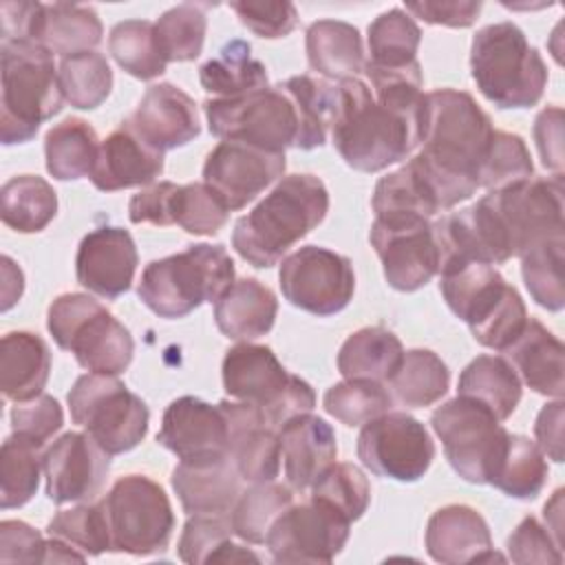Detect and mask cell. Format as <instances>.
Wrapping results in <instances>:
<instances>
[{"label": "cell", "instance_id": "cell-32", "mask_svg": "<svg viewBox=\"0 0 565 565\" xmlns=\"http://www.w3.org/2000/svg\"><path fill=\"white\" fill-rule=\"evenodd\" d=\"M249 42L234 38L216 57L199 66V82L214 99H232L269 86L267 68L252 57Z\"/></svg>", "mask_w": 565, "mask_h": 565}, {"label": "cell", "instance_id": "cell-51", "mask_svg": "<svg viewBox=\"0 0 565 565\" xmlns=\"http://www.w3.org/2000/svg\"><path fill=\"white\" fill-rule=\"evenodd\" d=\"M230 218L223 199L205 183L179 185L172 199V221L194 236L218 234Z\"/></svg>", "mask_w": 565, "mask_h": 565}, {"label": "cell", "instance_id": "cell-35", "mask_svg": "<svg viewBox=\"0 0 565 565\" xmlns=\"http://www.w3.org/2000/svg\"><path fill=\"white\" fill-rule=\"evenodd\" d=\"M57 214L53 185L38 174H18L0 190V218L20 234L42 232Z\"/></svg>", "mask_w": 565, "mask_h": 565}, {"label": "cell", "instance_id": "cell-36", "mask_svg": "<svg viewBox=\"0 0 565 565\" xmlns=\"http://www.w3.org/2000/svg\"><path fill=\"white\" fill-rule=\"evenodd\" d=\"M102 35L104 26L93 7L75 2L44 4L40 44L53 55L68 57L84 51H95Z\"/></svg>", "mask_w": 565, "mask_h": 565}, {"label": "cell", "instance_id": "cell-33", "mask_svg": "<svg viewBox=\"0 0 565 565\" xmlns=\"http://www.w3.org/2000/svg\"><path fill=\"white\" fill-rule=\"evenodd\" d=\"M459 395L488 406L497 419H508L521 402V377L501 355H477L459 375Z\"/></svg>", "mask_w": 565, "mask_h": 565}, {"label": "cell", "instance_id": "cell-29", "mask_svg": "<svg viewBox=\"0 0 565 565\" xmlns=\"http://www.w3.org/2000/svg\"><path fill=\"white\" fill-rule=\"evenodd\" d=\"M527 320L521 294L505 278L486 289L463 316L472 338L494 351H505L521 335Z\"/></svg>", "mask_w": 565, "mask_h": 565}, {"label": "cell", "instance_id": "cell-21", "mask_svg": "<svg viewBox=\"0 0 565 565\" xmlns=\"http://www.w3.org/2000/svg\"><path fill=\"white\" fill-rule=\"evenodd\" d=\"M124 121L148 146L161 152L181 148L201 132V119L194 99L168 82L148 86L132 115Z\"/></svg>", "mask_w": 565, "mask_h": 565}, {"label": "cell", "instance_id": "cell-3", "mask_svg": "<svg viewBox=\"0 0 565 565\" xmlns=\"http://www.w3.org/2000/svg\"><path fill=\"white\" fill-rule=\"evenodd\" d=\"M329 212V190L316 174H287L234 223L232 247L258 269L278 265Z\"/></svg>", "mask_w": 565, "mask_h": 565}, {"label": "cell", "instance_id": "cell-44", "mask_svg": "<svg viewBox=\"0 0 565 565\" xmlns=\"http://www.w3.org/2000/svg\"><path fill=\"white\" fill-rule=\"evenodd\" d=\"M322 404L331 417L353 428L384 415L391 408L393 397L382 382L344 380L327 388Z\"/></svg>", "mask_w": 565, "mask_h": 565}, {"label": "cell", "instance_id": "cell-62", "mask_svg": "<svg viewBox=\"0 0 565 565\" xmlns=\"http://www.w3.org/2000/svg\"><path fill=\"white\" fill-rule=\"evenodd\" d=\"M563 417H565V404L563 399H554L539 411L534 422L536 446L554 463L563 461Z\"/></svg>", "mask_w": 565, "mask_h": 565}, {"label": "cell", "instance_id": "cell-60", "mask_svg": "<svg viewBox=\"0 0 565 565\" xmlns=\"http://www.w3.org/2000/svg\"><path fill=\"white\" fill-rule=\"evenodd\" d=\"M479 0H422V2H406V13L424 20L426 24H441L452 29L472 26L481 13Z\"/></svg>", "mask_w": 565, "mask_h": 565}, {"label": "cell", "instance_id": "cell-14", "mask_svg": "<svg viewBox=\"0 0 565 565\" xmlns=\"http://www.w3.org/2000/svg\"><path fill=\"white\" fill-rule=\"evenodd\" d=\"M358 459L377 477L413 483L428 472L435 459V441L426 426L413 415L386 411L362 424Z\"/></svg>", "mask_w": 565, "mask_h": 565}, {"label": "cell", "instance_id": "cell-28", "mask_svg": "<svg viewBox=\"0 0 565 565\" xmlns=\"http://www.w3.org/2000/svg\"><path fill=\"white\" fill-rule=\"evenodd\" d=\"M51 375V349L31 331H11L0 340V391L4 399L29 402L42 395Z\"/></svg>", "mask_w": 565, "mask_h": 565}, {"label": "cell", "instance_id": "cell-45", "mask_svg": "<svg viewBox=\"0 0 565 565\" xmlns=\"http://www.w3.org/2000/svg\"><path fill=\"white\" fill-rule=\"evenodd\" d=\"M521 276L539 307L547 311H561L565 307L563 236L527 249L521 256Z\"/></svg>", "mask_w": 565, "mask_h": 565}, {"label": "cell", "instance_id": "cell-59", "mask_svg": "<svg viewBox=\"0 0 565 565\" xmlns=\"http://www.w3.org/2000/svg\"><path fill=\"white\" fill-rule=\"evenodd\" d=\"M44 4L42 2H2L0 4V44L7 42H38L42 33Z\"/></svg>", "mask_w": 565, "mask_h": 565}, {"label": "cell", "instance_id": "cell-25", "mask_svg": "<svg viewBox=\"0 0 565 565\" xmlns=\"http://www.w3.org/2000/svg\"><path fill=\"white\" fill-rule=\"evenodd\" d=\"M503 353L521 377V384L530 386L539 395L563 399L565 349L563 342L536 318L527 320L521 335Z\"/></svg>", "mask_w": 565, "mask_h": 565}, {"label": "cell", "instance_id": "cell-11", "mask_svg": "<svg viewBox=\"0 0 565 565\" xmlns=\"http://www.w3.org/2000/svg\"><path fill=\"white\" fill-rule=\"evenodd\" d=\"M430 426L444 446L448 463L463 481L490 483L510 433L488 406L457 395L433 411Z\"/></svg>", "mask_w": 565, "mask_h": 565}, {"label": "cell", "instance_id": "cell-55", "mask_svg": "<svg viewBox=\"0 0 565 565\" xmlns=\"http://www.w3.org/2000/svg\"><path fill=\"white\" fill-rule=\"evenodd\" d=\"M64 411L51 395H38L29 402H15L11 408V433L44 448V444L62 428Z\"/></svg>", "mask_w": 565, "mask_h": 565}, {"label": "cell", "instance_id": "cell-24", "mask_svg": "<svg viewBox=\"0 0 565 565\" xmlns=\"http://www.w3.org/2000/svg\"><path fill=\"white\" fill-rule=\"evenodd\" d=\"M285 479L291 490L311 488L335 463L338 441L331 424L318 415H300L278 430Z\"/></svg>", "mask_w": 565, "mask_h": 565}, {"label": "cell", "instance_id": "cell-58", "mask_svg": "<svg viewBox=\"0 0 565 565\" xmlns=\"http://www.w3.org/2000/svg\"><path fill=\"white\" fill-rule=\"evenodd\" d=\"M177 183L172 181H159L152 185H146L137 194H132L128 203V218L135 225L150 223L159 227L174 225L172 221V199L177 192Z\"/></svg>", "mask_w": 565, "mask_h": 565}, {"label": "cell", "instance_id": "cell-64", "mask_svg": "<svg viewBox=\"0 0 565 565\" xmlns=\"http://www.w3.org/2000/svg\"><path fill=\"white\" fill-rule=\"evenodd\" d=\"M561 512H563V488H558L552 497L550 503H545V510H543V516H545V527L550 530V534L554 536V541L558 545H563L561 541Z\"/></svg>", "mask_w": 565, "mask_h": 565}, {"label": "cell", "instance_id": "cell-20", "mask_svg": "<svg viewBox=\"0 0 565 565\" xmlns=\"http://www.w3.org/2000/svg\"><path fill=\"white\" fill-rule=\"evenodd\" d=\"M137 265L139 254L130 232L102 225L82 238L75 256V276L93 296L117 300L132 287Z\"/></svg>", "mask_w": 565, "mask_h": 565}, {"label": "cell", "instance_id": "cell-22", "mask_svg": "<svg viewBox=\"0 0 565 565\" xmlns=\"http://www.w3.org/2000/svg\"><path fill=\"white\" fill-rule=\"evenodd\" d=\"M426 552L444 565L486 563L501 558L492 547L486 519L466 503H450L435 510L426 523Z\"/></svg>", "mask_w": 565, "mask_h": 565}, {"label": "cell", "instance_id": "cell-5", "mask_svg": "<svg viewBox=\"0 0 565 565\" xmlns=\"http://www.w3.org/2000/svg\"><path fill=\"white\" fill-rule=\"evenodd\" d=\"M470 75L497 108L536 106L547 86V66L514 22L479 29L470 46Z\"/></svg>", "mask_w": 565, "mask_h": 565}, {"label": "cell", "instance_id": "cell-48", "mask_svg": "<svg viewBox=\"0 0 565 565\" xmlns=\"http://www.w3.org/2000/svg\"><path fill=\"white\" fill-rule=\"evenodd\" d=\"M371 207L375 216L380 214H419V216H435L439 207L419 179V174L406 161L399 170L388 172L375 183Z\"/></svg>", "mask_w": 565, "mask_h": 565}, {"label": "cell", "instance_id": "cell-30", "mask_svg": "<svg viewBox=\"0 0 565 565\" xmlns=\"http://www.w3.org/2000/svg\"><path fill=\"white\" fill-rule=\"evenodd\" d=\"M307 60L313 71L331 79L358 77L364 71L360 31L342 20H316L305 35Z\"/></svg>", "mask_w": 565, "mask_h": 565}, {"label": "cell", "instance_id": "cell-10", "mask_svg": "<svg viewBox=\"0 0 565 565\" xmlns=\"http://www.w3.org/2000/svg\"><path fill=\"white\" fill-rule=\"evenodd\" d=\"M66 399L73 424L86 428L108 455L128 452L148 435L150 411L146 402L128 391L117 375L84 373Z\"/></svg>", "mask_w": 565, "mask_h": 565}, {"label": "cell", "instance_id": "cell-47", "mask_svg": "<svg viewBox=\"0 0 565 565\" xmlns=\"http://www.w3.org/2000/svg\"><path fill=\"white\" fill-rule=\"evenodd\" d=\"M154 29L168 62H190L203 51L207 15L201 4L183 2L163 11Z\"/></svg>", "mask_w": 565, "mask_h": 565}, {"label": "cell", "instance_id": "cell-46", "mask_svg": "<svg viewBox=\"0 0 565 565\" xmlns=\"http://www.w3.org/2000/svg\"><path fill=\"white\" fill-rule=\"evenodd\" d=\"M49 536H57L79 550L86 556H99L113 552L110 527L104 503H79L68 510H60L46 525Z\"/></svg>", "mask_w": 565, "mask_h": 565}, {"label": "cell", "instance_id": "cell-37", "mask_svg": "<svg viewBox=\"0 0 565 565\" xmlns=\"http://www.w3.org/2000/svg\"><path fill=\"white\" fill-rule=\"evenodd\" d=\"M450 386L446 362L430 349H408L388 380L391 397L406 408H424L439 402Z\"/></svg>", "mask_w": 565, "mask_h": 565}, {"label": "cell", "instance_id": "cell-61", "mask_svg": "<svg viewBox=\"0 0 565 565\" xmlns=\"http://www.w3.org/2000/svg\"><path fill=\"white\" fill-rule=\"evenodd\" d=\"M534 141L541 163L554 174H563V108L547 106L534 119Z\"/></svg>", "mask_w": 565, "mask_h": 565}, {"label": "cell", "instance_id": "cell-27", "mask_svg": "<svg viewBox=\"0 0 565 565\" xmlns=\"http://www.w3.org/2000/svg\"><path fill=\"white\" fill-rule=\"evenodd\" d=\"M278 313L276 294L256 278L234 280L214 302V322L230 340H256L271 331Z\"/></svg>", "mask_w": 565, "mask_h": 565}, {"label": "cell", "instance_id": "cell-34", "mask_svg": "<svg viewBox=\"0 0 565 565\" xmlns=\"http://www.w3.org/2000/svg\"><path fill=\"white\" fill-rule=\"evenodd\" d=\"M99 139L95 128L82 117H66L64 121L49 128L44 137L46 170L57 181H77L90 177Z\"/></svg>", "mask_w": 565, "mask_h": 565}, {"label": "cell", "instance_id": "cell-1", "mask_svg": "<svg viewBox=\"0 0 565 565\" xmlns=\"http://www.w3.org/2000/svg\"><path fill=\"white\" fill-rule=\"evenodd\" d=\"M335 84L331 139L344 163L358 172H380L408 159L424 139L426 93L419 62L408 68L362 71Z\"/></svg>", "mask_w": 565, "mask_h": 565}, {"label": "cell", "instance_id": "cell-40", "mask_svg": "<svg viewBox=\"0 0 565 565\" xmlns=\"http://www.w3.org/2000/svg\"><path fill=\"white\" fill-rule=\"evenodd\" d=\"M422 29L399 7L380 13L369 24V64L377 68H408L417 64Z\"/></svg>", "mask_w": 565, "mask_h": 565}, {"label": "cell", "instance_id": "cell-19", "mask_svg": "<svg viewBox=\"0 0 565 565\" xmlns=\"http://www.w3.org/2000/svg\"><path fill=\"white\" fill-rule=\"evenodd\" d=\"M110 457L88 433H64L42 455L46 497L57 505L93 501L106 483Z\"/></svg>", "mask_w": 565, "mask_h": 565}, {"label": "cell", "instance_id": "cell-18", "mask_svg": "<svg viewBox=\"0 0 565 565\" xmlns=\"http://www.w3.org/2000/svg\"><path fill=\"white\" fill-rule=\"evenodd\" d=\"M285 168V152H269L245 141L221 139L205 157L203 183L223 199L230 212H236L274 181L282 179Z\"/></svg>", "mask_w": 565, "mask_h": 565}, {"label": "cell", "instance_id": "cell-16", "mask_svg": "<svg viewBox=\"0 0 565 565\" xmlns=\"http://www.w3.org/2000/svg\"><path fill=\"white\" fill-rule=\"evenodd\" d=\"M349 527L340 510L311 497L271 523L265 545L276 563H331L347 545Z\"/></svg>", "mask_w": 565, "mask_h": 565}, {"label": "cell", "instance_id": "cell-38", "mask_svg": "<svg viewBox=\"0 0 565 565\" xmlns=\"http://www.w3.org/2000/svg\"><path fill=\"white\" fill-rule=\"evenodd\" d=\"M547 475L550 468L536 441L525 435L510 433L503 457L499 459L494 475L490 477V486L512 499L532 501L545 488Z\"/></svg>", "mask_w": 565, "mask_h": 565}, {"label": "cell", "instance_id": "cell-26", "mask_svg": "<svg viewBox=\"0 0 565 565\" xmlns=\"http://www.w3.org/2000/svg\"><path fill=\"white\" fill-rule=\"evenodd\" d=\"M241 475L232 457L210 463H183L172 470V488L188 514H230L238 501Z\"/></svg>", "mask_w": 565, "mask_h": 565}, {"label": "cell", "instance_id": "cell-41", "mask_svg": "<svg viewBox=\"0 0 565 565\" xmlns=\"http://www.w3.org/2000/svg\"><path fill=\"white\" fill-rule=\"evenodd\" d=\"M294 503L289 486L276 481L252 483L241 492L230 512L232 530L238 539L252 545H260L267 539L271 523Z\"/></svg>", "mask_w": 565, "mask_h": 565}, {"label": "cell", "instance_id": "cell-31", "mask_svg": "<svg viewBox=\"0 0 565 565\" xmlns=\"http://www.w3.org/2000/svg\"><path fill=\"white\" fill-rule=\"evenodd\" d=\"M404 358L399 338L384 327H364L351 333L338 351V371L344 380L388 382Z\"/></svg>", "mask_w": 565, "mask_h": 565}, {"label": "cell", "instance_id": "cell-23", "mask_svg": "<svg viewBox=\"0 0 565 565\" xmlns=\"http://www.w3.org/2000/svg\"><path fill=\"white\" fill-rule=\"evenodd\" d=\"M163 152L148 146L126 121L99 143L90 181L102 192L152 185L163 172Z\"/></svg>", "mask_w": 565, "mask_h": 565}, {"label": "cell", "instance_id": "cell-15", "mask_svg": "<svg viewBox=\"0 0 565 565\" xmlns=\"http://www.w3.org/2000/svg\"><path fill=\"white\" fill-rule=\"evenodd\" d=\"M278 282L285 300L313 316L340 313L355 294L351 260L318 245H305L285 256Z\"/></svg>", "mask_w": 565, "mask_h": 565}, {"label": "cell", "instance_id": "cell-2", "mask_svg": "<svg viewBox=\"0 0 565 565\" xmlns=\"http://www.w3.org/2000/svg\"><path fill=\"white\" fill-rule=\"evenodd\" d=\"M492 132V119L470 93L457 88L426 93L424 139L408 163L439 212L468 201L479 190V168Z\"/></svg>", "mask_w": 565, "mask_h": 565}, {"label": "cell", "instance_id": "cell-8", "mask_svg": "<svg viewBox=\"0 0 565 565\" xmlns=\"http://www.w3.org/2000/svg\"><path fill=\"white\" fill-rule=\"evenodd\" d=\"M223 388L232 399L254 404L265 426L280 430L316 406L309 382L289 373L265 344L238 342L223 358Z\"/></svg>", "mask_w": 565, "mask_h": 565}, {"label": "cell", "instance_id": "cell-13", "mask_svg": "<svg viewBox=\"0 0 565 565\" xmlns=\"http://www.w3.org/2000/svg\"><path fill=\"white\" fill-rule=\"evenodd\" d=\"M369 241L382 260L388 287L397 291H417L439 274V247L426 216L380 214L373 218Z\"/></svg>", "mask_w": 565, "mask_h": 565}, {"label": "cell", "instance_id": "cell-6", "mask_svg": "<svg viewBox=\"0 0 565 565\" xmlns=\"http://www.w3.org/2000/svg\"><path fill=\"white\" fill-rule=\"evenodd\" d=\"M2 53L0 141L26 143L42 121L62 110L64 95L53 53L38 42H7Z\"/></svg>", "mask_w": 565, "mask_h": 565}, {"label": "cell", "instance_id": "cell-57", "mask_svg": "<svg viewBox=\"0 0 565 565\" xmlns=\"http://www.w3.org/2000/svg\"><path fill=\"white\" fill-rule=\"evenodd\" d=\"M46 541L24 521L0 523V563H44Z\"/></svg>", "mask_w": 565, "mask_h": 565}, {"label": "cell", "instance_id": "cell-56", "mask_svg": "<svg viewBox=\"0 0 565 565\" xmlns=\"http://www.w3.org/2000/svg\"><path fill=\"white\" fill-rule=\"evenodd\" d=\"M563 545L554 541L550 530L536 516H525L508 536L510 558L519 565L525 563H563Z\"/></svg>", "mask_w": 565, "mask_h": 565}, {"label": "cell", "instance_id": "cell-49", "mask_svg": "<svg viewBox=\"0 0 565 565\" xmlns=\"http://www.w3.org/2000/svg\"><path fill=\"white\" fill-rule=\"evenodd\" d=\"M232 459L243 481H276L282 459L278 430L265 424L247 426L232 441Z\"/></svg>", "mask_w": 565, "mask_h": 565}, {"label": "cell", "instance_id": "cell-17", "mask_svg": "<svg viewBox=\"0 0 565 565\" xmlns=\"http://www.w3.org/2000/svg\"><path fill=\"white\" fill-rule=\"evenodd\" d=\"M157 441L183 463H210L232 457V426L225 408L194 395L177 397L161 417Z\"/></svg>", "mask_w": 565, "mask_h": 565}, {"label": "cell", "instance_id": "cell-52", "mask_svg": "<svg viewBox=\"0 0 565 565\" xmlns=\"http://www.w3.org/2000/svg\"><path fill=\"white\" fill-rule=\"evenodd\" d=\"M311 497L333 505L353 523L366 512L371 503V486L358 466L331 463L311 486Z\"/></svg>", "mask_w": 565, "mask_h": 565}, {"label": "cell", "instance_id": "cell-54", "mask_svg": "<svg viewBox=\"0 0 565 565\" xmlns=\"http://www.w3.org/2000/svg\"><path fill=\"white\" fill-rule=\"evenodd\" d=\"M230 9L243 26L265 40L285 38L298 24V11L289 0H236Z\"/></svg>", "mask_w": 565, "mask_h": 565}, {"label": "cell", "instance_id": "cell-43", "mask_svg": "<svg viewBox=\"0 0 565 565\" xmlns=\"http://www.w3.org/2000/svg\"><path fill=\"white\" fill-rule=\"evenodd\" d=\"M42 448L11 435L0 450V505L2 510L22 508L29 503L40 486Z\"/></svg>", "mask_w": 565, "mask_h": 565}, {"label": "cell", "instance_id": "cell-50", "mask_svg": "<svg viewBox=\"0 0 565 565\" xmlns=\"http://www.w3.org/2000/svg\"><path fill=\"white\" fill-rule=\"evenodd\" d=\"M532 172L534 163L523 137L494 128L479 168V188L501 190L505 185L530 179Z\"/></svg>", "mask_w": 565, "mask_h": 565}, {"label": "cell", "instance_id": "cell-42", "mask_svg": "<svg viewBox=\"0 0 565 565\" xmlns=\"http://www.w3.org/2000/svg\"><path fill=\"white\" fill-rule=\"evenodd\" d=\"M57 79L64 102L79 110H93L102 106L113 90L110 64L106 55L97 51L62 57L57 66Z\"/></svg>", "mask_w": 565, "mask_h": 565}, {"label": "cell", "instance_id": "cell-53", "mask_svg": "<svg viewBox=\"0 0 565 565\" xmlns=\"http://www.w3.org/2000/svg\"><path fill=\"white\" fill-rule=\"evenodd\" d=\"M232 534L230 514H190L177 543L179 558L190 565L214 563Z\"/></svg>", "mask_w": 565, "mask_h": 565}, {"label": "cell", "instance_id": "cell-9", "mask_svg": "<svg viewBox=\"0 0 565 565\" xmlns=\"http://www.w3.org/2000/svg\"><path fill=\"white\" fill-rule=\"evenodd\" d=\"M55 344L71 351L88 373L119 375L135 355L130 331L93 296L71 291L57 296L46 313Z\"/></svg>", "mask_w": 565, "mask_h": 565}, {"label": "cell", "instance_id": "cell-39", "mask_svg": "<svg viewBox=\"0 0 565 565\" xmlns=\"http://www.w3.org/2000/svg\"><path fill=\"white\" fill-rule=\"evenodd\" d=\"M108 53L128 75L150 82L166 73L168 60L150 20H121L108 33Z\"/></svg>", "mask_w": 565, "mask_h": 565}, {"label": "cell", "instance_id": "cell-12", "mask_svg": "<svg viewBox=\"0 0 565 565\" xmlns=\"http://www.w3.org/2000/svg\"><path fill=\"white\" fill-rule=\"evenodd\" d=\"M113 552L152 556L168 550L174 512L166 490L146 475L119 477L102 499Z\"/></svg>", "mask_w": 565, "mask_h": 565}, {"label": "cell", "instance_id": "cell-63", "mask_svg": "<svg viewBox=\"0 0 565 565\" xmlns=\"http://www.w3.org/2000/svg\"><path fill=\"white\" fill-rule=\"evenodd\" d=\"M2 311H9L22 296L24 291V276L22 269L9 258L2 256Z\"/></svg>", "mask_w": 565, "mask_h": 565}, {"label": "cell", "instance_id": "cell-7", "mask_svg": "<svg viewBox=\"0 0 565 565\" xmlns=\"http://www.w3.org/2000/svg\"><path fill=\"white\" fill-rule=\"evenodd\" d=\"M203 113L210 132L218 139L245 141L269 152L311 150L300 104L285 82L243 97H207Z\"/></svg>", "mask_w": 565, "mask_h": 565}, {"label": "cell", "instance_id": "cell-4", "mask_svg": "<svg viewBox=\"0 0 565 565\" xmlns=\"http://www.w3.org/2000/svg\"><path fill=\"white\" fill-rule=\"evenodd\" d=\"M234 276V260L223 245L196 243L148 263L137 296L159 318L177 320L203 302H216L232 287Z\"/></svg>", "mask_w": 565, "mask_h": 565}]
</instances>
